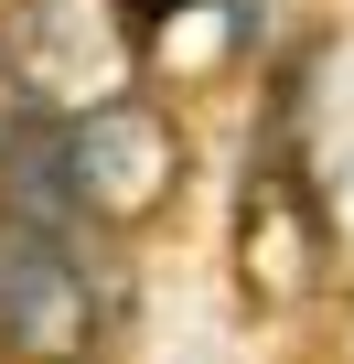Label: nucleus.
Here are the masks:
<instances>
[{
	"label": "nucleus",
	"mask_w": 354,
	"mask_h": 364,
	"mask_svg": "<svg viewBox=\"0 0 354 364\" xmlns=\"http://www.w3.org/2000/svg\"><path fill=\"white\" fill-rule=\"evenodd\" d=\"M0 65H11L22 107L86 118V107H118L140 86L150 22H140V0H22L11 33H0Z\"/></svg>",
	"instance_id": "obj_1"
},
{
	"label": "nucleus",
	"mask_w": 354,
	"mask_h": 364,
	"mask_svg": "<svg viewBox=\"0 0 354 364\" xmlns=\"http://www.w3.org/2000/svg\"><path fill=\"white\" fill-rule=\"evenodd\" d=\"M108 321H118V279L86 257V236H11V257H0L11 364H97Z\"/></svg>",
	"instance_id": "obj_2"
},
{
	"label": "nucleus",
	"mask_w": 354,
	"mask_h": 364,
	"mask_svg": "<svg viewBox=\"0 0 354 364\" xmlns=\"http://www.w3.org/2000/svg\"><path fill=\"white\" fill-rule=\"evenodd\" d=\"M54 171H65V193H76L86 225H118L129 236V225H150L172 204V182H183V129H172L150 97H118V107L65 118Z\"/></svg>",
	"instance_id": "obj_3"
},
{
	"label": "nucleus",
	"mask_w": 354,
	"mask_h": 364,
	"mask_svg": "<svg viewBox=\"0 0 354 364\" xmlns=\"http://www.w3.org/2000/svg\"><path fill=\"white\" fill-rule=\"evenodd\" d=\"M22 129H33V107H22V86H11V65H0V161L22 150Z\"/></svg>",
	"instance_id": "obj_4"
},
{
	"label": "nucleus",
	"mask_w": 354,
	"mask_h": 364,
	"mask_svg": "<svg viewBox=\"0 0 354 364\" xmlns=\"http://www.w3.org/2000/svg\"><path fill=\"white\" fill-rule=\"evenodd\" d=\"M0 257H11V225H0Z\"/></svg>",
	"instance_id": "obj_5"
}]
</instances>
